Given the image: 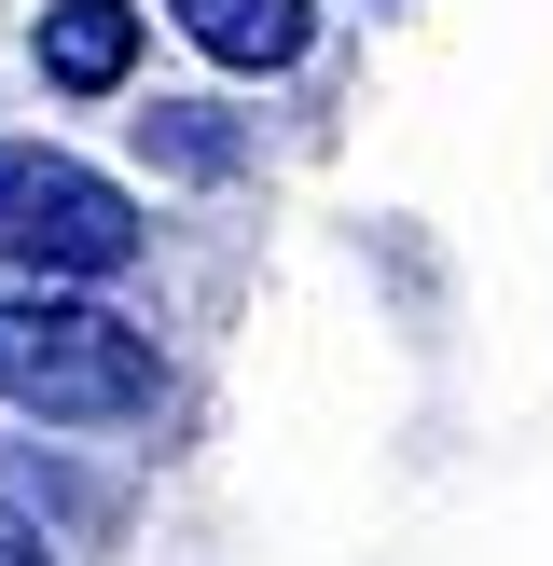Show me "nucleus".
<instances>
[{
	"label": "nucleus",
	"instance_id": "nucleus-1",
	"mask_svg": "<svg viewBox=\"0 0 553 566\" xmlns=\"http://www.w3.org/2000/svg\"><path fill=\"white\" fill-rule=\"evenodd\" d=\"M0 401L42 415V429H125V415L166 401V374H153L138 318L70 304V291H14L0 304Z\"/></svg>",
	"mask_w": 553,
	"mask_h": 566
},
{
	"label": "nucleus",
	"instance_id": "nucleus-2",
	"mask_svg": "<svg viewBox=\"0 0 553 566\" xmlns=\"http://www.w3.org/2000/svg\"><path fill=\"white\" fill-rule=\"evenodd\" d=\"M138 263V208L70 153H0V291H83Z\"/></svg>",
	"mask_w": 553,
	"mask_h": 566
},
{
	"label": "nucleus",
	"instance_id": "nucleus-3",
	"mask_svg": "<svg viewBox=\"0 0 553 566\" xmlns=\"http://www.w3.org/2000/svg\"><path fill=\"white\" fill-rule=\"evenodd\" d=\"M125 70H138V0H55V14H42V83L111 97Z\"/></svg>",
	"mask_w": 553,
	"mask_h": 566
},
{
	"label": "nucleus",
	"instance_id": "nucleus-5",
	"mask_svg": "<svg viewBox=\"0 0 553 566\" xmlns=\"http://www.w3.org/2000/svg\"><path fill=\"white\" fill-rule=\"evenodd\" d=\"M138 138H153L166 166H194V180H221V166H236V125H208V111H138Z\"/></svg>",
	"mask_w": 553,
	"mask_h": 566
},
{
	"label": "nucleus",
	"instance_id": "nucleus-6",
	"mask_svg": "<svg viewBox=\"0 0 553 566\" xmlns=\"http://www.w3.org/2000/svg\"><path fill=\"white\" fill-rule=\"evenodd\" d=\"M0 566H55V553H42V525H14V512H0Z\"/></svg>",
	"mask_w": 553,
	"mask_h": 566
},
{
	"label": "nucleus",
	"instance_id": "nucleus-4",
	"mask_svg": "<svg viewBox=\"0 0 553 566\" xmlns=\"http://www.w3.org/2000/svg\"><path fill=\"white\" fill-rule=\"evenodd\" d=\"M166 14H180L194 42L221 55V70H291V55H304V28H319L304 0H166Z\"/></svg>",
	"mask_w": 553,
	"mask_h": 566
}]
</instances>
